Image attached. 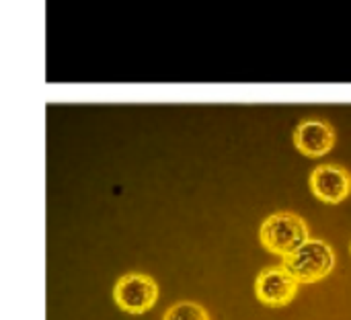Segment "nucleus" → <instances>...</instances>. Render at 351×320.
I'll return each instance as SVG.
<instances>
[{
    "label": "nucleus",
    "instance_id": "6",
    "mask_svg": "<svg viewBox=\"0 0 351 320\" xmlns=\"http://www.w3.org/2000/svg\"><path fill=\"white\" fill-rule=\"evenodd\" d=\"M294 144H296L298 152H302L308 158L325 156L335 146V130L327 121L306 119V121L298 123V127L294 132Z\"/></svg>",
    "mask_w": 351,
    "mask_h": 320
},
{
    "label": "nucleus",
    "instance_id": "1",
    "mask_svg": "<svg viewBox=\"0 0 351 320\" xmlns=\"http://www.w3.org/2000/svg\"><path fill=\"white\" fill-rule=\"evenodd\" d=\"M311 238L306 222L292 212H278L271 214L259 230L261 245L282 259L292 255L296 249H300Z\"/></svg>",
    "mask_w": 351,
    "mask_h": 320
},
{
    "label": "nucleus",
    "instance_id": "7",
    "mask_svg": "<svg viewBox=\"0 0 351 320\" xmlns=\"http://www.w3.org/2000/svg\"><path fill=\"white\" fill-rule=\"evenodd\" d=\"M162 320H210L204 306L195 302H179L165 312Z\"/></svg>",
    "mask_w": 351,
    "mask_h": 320
},
{
    "label": "nucleus",
    "instance_id": "5",
    "mask_svg": "<svg viewBox=\"0 0 351 320\" xmlns=\"http://www.w3.org/2000/svg\"><path fill=\"white\" fill-rule=\"evenodd\" d=\"M313 195L329 206L346 201L351 193V175L339 164H321L311 173Z\"/></svg>",
    "mask_w": 351,
    "mask_h": 320
},
{
    "label": "nucleus",
    "instance_id": "2",
    "mask_svg": "<svg viewBox=\"0 0 351 320\" xmlns=\"http://www.w3.org/2000/svg\"><path fill=\"white\" fill-rule=\"evenodd\" d=\"M284 267L300 284H317L333 271L335 253L325 241L308 238L300 249L284 257Z\"/></svg>",
    "mask_w": 351,
    "mask_h": 320
},
{
    "label": "nucleus",
    "instance_id": "3",
    "mask_svg": "<svg viewBox=\"0 0 351 320\" xmlns=\"http://www.w3.org/2000/svg\"><path fill=\"white\" fill-rule=\"evenodd\" d=\"M115 304L128 315H144L148 312L158 298V286L150 275L144 273H128L117 280L113 290Z\"/></svg>",
    "mask_w": 351,
    "mask_h": 320
},
{
    "label": "nucleus",
    "instance_id": "4",
    "mask_svg": "<svg viewBox=\"0 0 351 320\" xmlns=\"http://www.w3.org/2000/svg\"><path fill=\"white\" fill-rule=\"evenodd\" d=\"M298 280L282 265L278 267H267L257 275L255 282V294L257 300L265 306L280 308L290 304L296 294H298Z\"/></svg>",
    "mask_w": 351,
    "mask_h": 320
}]
</instances>
